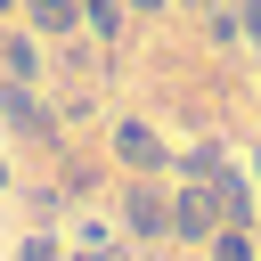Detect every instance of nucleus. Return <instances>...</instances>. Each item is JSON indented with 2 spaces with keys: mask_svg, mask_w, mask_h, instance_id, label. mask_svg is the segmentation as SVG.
<instances>
[{
  "mask_svg": "<svg viewBox=\"0 0 261 261\" xmlns=\"http://www.w3.org/2000/svg\"><path fill=\"white\" fill-rule=\"evenodd\" d=\"M171 237H220V188H212V179L171 204Z\"/></svg>",
  "mask_w": 261,
  "mask_h": 261,
  "instance_id": "1",
  "label": "nucleus"
},
{
  "mask_svg": "<svg viewBox=\"0 0 261 261\" xmlns=\"http://www.w3.org/2000/svg\"><path fill=\"white\" fill-rule=\"evenodd\" d=\"M114 155L139 163V171H163V139H155L147 122H114Z\"/></svg>",
  "mask_w": 261,
  "mask_h": 261,
  "instance_id": "2",
  "label": "nucleus"
},
{
  "mask_svg": "<svg viewBox=\"0 0 261 261\" xmlns=\"http://www.w3.org/2000/svg\"><path fill=\"white\" fill-rule=\"evenodd\" d=\"M130 228H139V237H171V204H163L155 188H139V196H130Z\"/></svg>",
  "mask_w": 261,
  "mask_h": 261,
  "instance_id": "3",
  "label": "nucleus"
},
{
  "mask_svg": "<svg viewBox=\"0 0 261 261\" xmlns=\"http://www.w3.org/2000/svg\"><path fill=\"white\" fill-rule=\"evenodd\" d=\"M33 24L41 33H65V24H82V0H33Z\"/></svg>",
  "mask_w": 261,
  "mask_h": 261,
  "instance_id": "4",
  "label": "nucleus"
},
{
  "mask_svg": "<svg viewBox=\"0 0 261 261\" xmlns=\"http://www.w3.org/2000/svg\"><path fill=\"white\" fill-rule=\"evenodd\" d=\"M0 106H8V122H16V130H49V114H41L24 90H0Z\"/></svg>",
  "mask_w": 261,
  "mask_h": 261,
  "instance_id": "5",
  "label": "nucleus"
},
{
  "mask_svg": "<svg viewBox=\"0 0 261 261\" xmlns=\"http://www.w3.org/2000/svg\"><path fill=\"white\" fill-rule=\"evenodd\" d=\"M82 16H90V33H98V41H114V33H122V0H82Z\"/></svg>",
  "mask_w": 261,
  "mask_h": 261,
  "instance_id": "6",
  "label": "nucleus"
},
{
  "mask_svg": "<svg viewBox=\"0 0 261 261\" xmlns=\"http://www.w3.org/2000/svg\"><path fill=\"white\" fill-rule=\"evenodd\" d=\"M212 261H253V245H245V228H220V237H212Z\"/></svg>",
  "mask_w": 261,
  "mask_h": 261,
  "instance_id": "7",
  "label": "nucleus"
},
{
  "mask_svg": "<svg viewBox=\"0 0 261 261\" xmlns=\"http://www.w3.org/2000/svg\"><path fill=\"white\" fill-rule=\"evenodd\" d=\"M237 24H245V49H261V0H245V8H237Z\"/></svg>",
  "mask_w": 261,
  "mask_h": 261,
  "instance_id": "8",
  "label": "nucleus"
},
{
  "mask_svg": "<svg viewBox=\"0 0 261 261\" xmlns=\"http://www.w3.org/2000/svg\"><path fill=\"white\" fill-rule=\"evenodd\" d=\"M82 261H122V245H98V237H90V245H82Z\"/></svg>",
  "mask_w": 261,
  "mask_h": 261,
  "instance_id": "9",
  "label": "nucleus"
},
{
  "mask_svg": "<svg viewBox=\"0 0 261 261\" xmlns=\"http://www.w3.org/2000/svg\"><path fill=\"white\" fill-rule=\"evenodd\" d=\"M16 261H57V245H49V237H33V245H24Z\"/></svg>",
  "mask_w": 261,
  "mask_h": 261,
  "instance_id": "10",
  "label": "nucleus"
},
{
  "mask_svg": "<svg viewBox=\"0 0 261 261\" xmlns=\"http://www.w3.org/2000/svg\"><path fill=\"white\" fill-rule=\"evenodd\" d=\"M130 8H163V0H130Z\"/></svg>",
  "mask_w": 261,
  "mask_h": 261,
  "instance_id": "11",
  "label": "nucleus"
},
{
  "mask_svg": "<svg viewBox=\"0 0 261 261\" xmlns=\"http://www.w3.org/2000/svg\"><path fill=\"white\" fill-rule=\"evenodd\" d=\"M0 8H8V0H0Z\"/></svg>",
  "mask_w": 261,
  "mask_h": 261,
  "instance_id": "12",
  "label": "nucleus"
}]
</instances>
